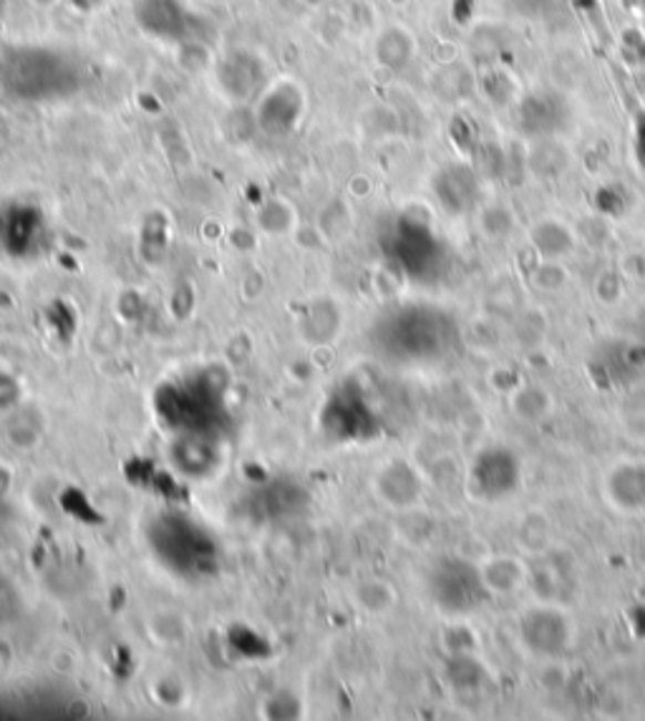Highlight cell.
I'll list each match as a JSON object with an SVG mask.
<instances>
[{"label": "cell", "mask_w": 645, "mask_h": 721, "mask_svg": "<svg viewBox=\"0 0 645 721\" xmlns=\"http://www.w3.org/2000/svg\"><path fill=\"white\" fill-rule=\"evenodd\" d=\"M479 576L490 596H518L528 586L530 568L524 566L518 555H492L479 562Z\"/></svg>", "instance_id": "cell-7"}, {"label": "cell", "mask_w": 645, "mask_h": 721, "mask_svg": "<svg viewBox=\"0 0 645 721\" xmlns=\"http://www.w3.org/2000/svg\"><path fill=\"white\" fill-rule=\"evenodd\" d=\"M603 497L613 510L623 515L645 512V465L623 459L605 471Z\"/></svg>", "instance_id": "cell-6"}, {"label": "cell", "mask_w": 645, "mask_h": 721, "mask_svg": "<svg viewBox=\"0 0 645 721\" xmlns=\"http://www.w3.org/2000/svg\"><path fill=\"white\" fill-rule=\"evenodd\" d=\"M520 643L540 659H560L575 641V626L565 608L540 603L524 610L518 621Z\"/></svg>", "instance_id": "cell-3"}, {"label": "cell", "mask_w": 645, "mask_h": 721, "mask_svg": "<svg viewBox=\"0 0 645 721\" xmlns=\"http://www.w3.org/2000/svg\"><path fill=\"white\" fill-rule=\"evenodd\" d=\"M522 483V467L514 451L504 447H490L474 459L469 469V492L482 502H496V499L518 492Z\"/></svg>", "instance_id": "cell-5"}, {"label": "cell", "mask_w": 645, "mask_h": 721, "mask_svg": "<svg viewBox=\"0 0 645 721\" xmlns=\"http://www.w3.org/2000/svg\"><path fill=\"white\" fill-rule=\"evenodd\" d=\"M552 540V525L547 520V515L542 512H530L528 517H522V522L518 527V542L524 552H545L550 548Z\"/></svg>", "instance_id": "cell-16"}, {"label": "cell", "mask_w": 645, "mask_h": 721, "mask_svg": "<svg viewBox=\"0 0 645 721\" xmlns=\"http://www.w3.org/2000/svg\"><path fill=\"white\" fill-rule=\"evenodd\" d=\"M451 331H454V326H451L449 318L437 311H403L391 321L396 344L389 351L399 358H434L447 351Z\"/></svg>", "instance_id": "cell-2"}, {"label": "cell", "mask_w": 645, "mask_h": 721, "mask_svg": "<svg viewBox=\"0 0 645 721\" xmlns=\"http://www.w3.org/2000/svg\"><path fill=\"white\" fill-rule=\"evenodd\" d=\"M396 257H399L401 265L407 267L409 273H423L429 271L431 265L437 263L439 245L437 240L431 237L421 225H409L403 222L396 233Z\"/></svg>", "instance_id": "cell-8"}, {"label": "cell", "mask_w": 645, "mask_h": 721, "mask_svg": "<svg viewBox=\"0 0 645 721\" xmlns=\"http://www.w3.org/2000/svg\"><path fill=\"white\" fill-rule=\"evenodd\" d=\"M530 240L538 253L545 257V261H560L573 253L575 237L570 233L567 225H562L560 220H542L532 227Z\"/></svg>", "instance_id": "cell-12"}, {"label": "cell", "mask_w": 645, "mask_h": 721, "mask_svg": "<svg viewBox=\"0 0 645 721\" xmlns=\"http://www.w3.org/2000/svg\"><path fill=\"white\" fill-rule=\"evenodd\" d=\"M447 677L459 691H477L487 681V666L477 653H454L449 656Z\"/></svg>", "instance_id": "cell-15"}, {"label": "cell", "mask_w": 645, "mask_h": 721, "mask_svg": "<svg viewBox=\"0 0 645 721\" xmlns=\"http://www.w3.org/2000/svg\"><path fill=\"white\" fill-rule=\"evenodd\" d=\"M530 166L540 177H555V174H560L567 166V150L545 136L530 152Z\"/></svg>", "instance_id": "cell-17"}, {"label": "cell", "mask_w": 645, "mask_h": 721, "mask_svg": "<svg viewBox=\"0 0 645 721\" xmlns=\"http://www.w3.org/2000/svg\"><path fill=\"white\" fill-rule=\"evenodd\" d=\"M437 194L441 205H447L451 212H464L477 202L479 182L477 174L467 166H449L439 174L437 180Z\"/></svg>", "instance_id": "cell-9"}, {"label": "cell", "mask_w": 645, "mask_h": 721, "mask_svg": "<svg viewBox=\"0 0 645 721\" xmlns=\"http://www.w3.org/2000/svg\"><path fill=\"white\" fill-rule=\"evenodd\" d=\"M136 18L146 31L162 35V39H172L184 28V13L177 0H140Z\"/></svg>", "instance_id": "cell-10"}, {"label": "cell", "mask_w": 645, "mask_h": 721, "mask_svg": "<svg viewBox=\"0 0 645 721\" xmlns=\"http://www.w3.org/2000/svg\"><path fill=\"white\" fill-rule=\"evenodd\" d=\"M429 593L434 603L451 616L474 613L490 598L479 576V566L462 558H447L431 570Z\"/></svg>", "instance_id": "cell-1"}, {"label": "cell", "mask_w": 645, "mask_h": 721, "mask_svg": "<svg viewBox=\"0 0 645 721\" xmlns=\"http://www.w3.org/2000/svg\"><path fill=\"white\" fill-rule=\"evenodd\" d=\"M522 124L528 132L547 136L560 124V104L552 94H532L522 104Z\"/></svg>", "instance_id": "cell-14"}, {"label": "cell", "mask_w": 645, "mask_h": 721, "mask_svg": "<svg viewBox=\"0 0 645 721\" xmlns=\"http://www.w3.org/2000/svg\"><path fill=\"white\" fill-rule=\"evenodd\" d=\"M532 277H534V285L542 291H557L567 283V273L562 271L557 261H545L538 271H534Z\"/></svg>", "instance_id": "cell-21"}, {"label": "cell", "mask_w": 645, "mask_h": 721, "mask_svg": "<svg viewBox=\"0 0 645 721\" xmlns=\"http://www.w3.org/2000/svg\"><path fill=\"white\" fill-rule=\"evenodd\" d=\"M229 67H233V71L225 73L227 89L235 91L239 99L250 97L253 91L257 89V81H260V71H257V63L235 59L233 63H229Z\"/></svg>", "instance_id": "cell-18"}, {"label": "cell", "mask_w": 645, "mask_h": 721, "mask_svg": "<svg viewBox=\"0 0 645 721\" xmlns=\"http://www.w3.org/2000/svg\"><path fill=\"white\" fill-rule=\"evenodd\" d=\"M381 492L393 507H409L419 502L421 479L407 461H393L381 475Z\"/></svg>", "instance_id": "cell-11"}, {"label": "cell", "mask_w": 645, "mask_h": 721, "mask_svg": "<svg viewBox=\"0 0 645 721\" xmlns=\"http://www.w3.org/2000/svg\"><path fill=\"white\" fill-rule=\"evenodd\" d=\"M379 53H381V61L389 63V67H403L411 53V43L407 39V33L401 31L386 33L379 43Z\"/></svg>", "instance_id": "cell-19"}, {"label": "cell", "mask_w": 645, "mask_h": 721, "mask_svg": "<svg viewBox=\"0 0 645 721\" xmlns=\"http://www.w3.org/2000/svg\"><path fill=\"white\" fill-rule=\"evenodd\" d=\"M3 77L16 94L41 99L49 94H59L63 83H66L69 71L53 53L23 51L16 53L13 59L8 61Z\"/></svg>", "instance_id": "cell-4"}, {"label": "cell", "mask_w": 645, "mask_h": 721, "mask_svg": "<svg viewBox=\"0 0 645 721\" xmlns=\"http://www.w3.org/2000/svg\"><path fill=\"white\" fill-rule=\"evenodd\" d=\"M512 227H514V217L506 207L494 205V207H487L482 212V233L484 235L504 237V235L512 233Z\"/></svg>", "instance_id": "cell-20"}, {"label": "cell", "mask_w": 645, "mask_h": 721, "mask_svg": "<svg viewBox=\"0 0 645 721\" xmlns=\"http://www.w3.org/2000/svg\"><path fill=\"white\" fill-rule=\"evenodd\" d=\"M510 406L520 422H542L552 414L555 402H552V394L545 386L520 384L514 392H510Z\"/></svg>", "instance_id": "cell-13"}]
</instances>
